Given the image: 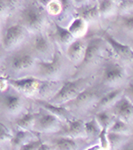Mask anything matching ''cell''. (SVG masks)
<instances>
[{
	"mask_svg": "<svg viewBox=\"0 0 133 150\" xmlns=\"http://www.w3.org/2000/svg\"><path fill=\"white\" fill-rule=\"evenodd\" d=\"M21 20L23 26L31 33H41L46 26V16L40 7L31 4L23 9L21 12Z\"/></svg>",
	"mask_w": 133,
	"mask_h": 150,
	"instance_id": "6da1fadb",
	"label": "cell"
},
{
	"mask_svg": "<svg viewBox=\"0 0 133 150\" xmlns=\"http://www.w3.org/2000/svg\"><path fill=\"white\" fill-rule=\"evenodd\" d=\"M87 79H77L74 81H65L60 87L58 92L50 98L49 102L56 105H62L67 102H71L87 87Z\"/></svg>",
	"mask_w": 133,
	"mask_h": 150,
	"instance_id": "7a4b0ae2",
	"label": "cell"
},
{
	"mask_svg": "<svg viewBox=\"0 0 133 150\" xmlns=\"http://www.w3.org/2000/svg\"><path fill=\"white\" fill-rule=\"evenodd\" d=\"M28 35V30L23 26V24H15L6 29L3 35V47L6 51L14 50L19 46Z\"/></svg>",
	"mask_w": 133,
	"mask_h": 150,
	"instance_id": "3957f363",
	"label": "cell"
},
{
	"mask_svg": "<svg viewBox=\"0 0 133 150\" xmlns=\"http://www.w3.org/2000/svg\"><path fill=\"white\" fill-rule=\"evenodd\" d=\"M39 76L43 80H56L61 71V54L58 51L53 53L50 61H39L37 64Z\"/></svg>",
	"mask_w": 133,
	"mask_h": 150,
	"instance_id": "277c9868",
	"label": "cell"
},
{
	"mask_svg": "<svg viewBox=\"0 0 133 150\" xmlns=\"http://www.w3.org/2000/svg\"><path fill=\"white\" fill-rule=\"evenodd\" d=\"M103 39L108 43V45H109L111 50H112L113 54L118 59L122 60L124 62L133 61V49L131 48V46L123 44V43L117 41L107 31L103 32Z\"/></svg>",
	"mask_w": 133,
	"mask_h": 150,
	"instance_id": "5b68a950",
	"label": "cell"
},
{
	"mask_svg": "<svg viewBox=\"0 0 133 150\" xmlns=\"http://www.w3.org/2000/svg\"><path fill=\"white\" fill-rule=\"evenodd\" d=\"M42 80L34 77H26L21 79H9V84L20 93L26 96H33L38 94Z\"/></svg>",
	"mask_w": 133,
	"mask_h": 150,
	"instance_id": "8992f818",
	"label": "cell"
},
{
	"mask_svg": "<svg viewBox=\"0 0 133 150\" xmlns=\"http://www.w3.org/2000/svg\"><path fill=\"white\" fill-rule=\"evenodd\" d=\"M125 77H126V72L121 65L111 63V62L105 64L104 71H103V82L106 85H118L124 81Z\"/></svg>",
	"mask_w": 133,
	"mask_h": 150,
	"instance_id": "52a82bcc",
	"label": "cell"
},
{
	"mask_svg": "<svg viewBox=\"0 0 133 150\" xmlns=\"http://www.w3.org/2000/svg\"><path fill=\"white\" fill-rule=\"evenodd\" d=\"M61 120L50 112L38 114L35 122L34 129L40 132H52L56 131L60 128Z\"/></svg>",
	"mask_w": 133,
	"mask_h": 150,
	"instance_id": "ba28073f",
	"label": "cell"
},
{
	"mask_svg": "<svg viewBox=\"0 0 133 150\" xmlns=\"http://www.w3.org/2000/svg\"><path fill=\"white\" fill-rule=\"evenodd\" d=\"M103 50V41L102 39L93 38L87 43L86 51L84 55V59L82 61V65H90L98 61L101 57V53Z\"/></svg>",
	"mask_w": 133,
	"mask_h": 150,
	"instance_id": "9c48e42d",
	"label": "cell"
},
{
	"mask_svg": "<svg viewBox=\"0 0 133 150\" xmlns=\"http://www.w3.org/2000/svg\"><path fill=\"white\" fill-rule=\"evenodd\" d=\"M113 111L119 119L124 120L125 122L128 123L133 119V102L127 96L123 95L114 104Z\"/></svg>",
	"mask_w": 133,
	"mask_h": 150,
	"instance_id": "30bf717a",
	"label": "cell"
},
{
	"mask_svg": "<svg viewBox=\"0 0 133 150\" xmlns=\"http://www.w3.org/2000/svg\"><path fill=\"white\" fill-rule=\"evenodd\" d=\"M60 136H67L71 138H83L86 137V130H85V122L81 119L77 120H70L68 124L59 132Z\"/></svg>",
	"mask_w": 133,
	"mask_h": 150,
	"instance_id": "8fae6325",
	"label": "cell"
},
{
	"mask_svg": "<svg viewBox=\"0 0 133 150\" xmlns=\"http://www.w3.org/2000/svg\"><path fill=\"white\" fill-rule=\"evenodd\" d=\"M86 45L83 40L76 39L67 47L66 53L67 57L71 60L73 63L78 64L82 63L84 59V55L86 51Z\"/></svg>",
	"mask_w": 133,
	"mask_h": 150,
	"instance_id": "7c38bea8",
	"label": "cell"
},
{
	"mask_svg": "<svg viewBox=\"0 0 133 150\" xmlns=\"http://www.w3.org/2000/svg\"><path fill=\"white\" fill-rule=\"evenodd\" d=\"M35 64L34 58L32 55L28 53H22V54L14 55L10 60V66L14 71H27L31 69Z\"/></svg>",
	"mask_w": 133,
	"mask_h": 150,
	"instance_id": "4fadbf2b",
	"label": "cell"
},
{
	"mask_svg": "<svg viewBox=\"0 0 133 150\" xmlns=\"http://www.w3.org/2000/svg\"><path fill=\"white\" fill-rule=\"evenodd\" d=\"M2 108L11 115L17 114L22 109V98L17 94H5L2 97Z\"/></svg>",
	"mask_w": 133,
	"mask_h": 150,
	"instance_id": "5bb4252c",
	"label": "cell"
},
{
	"mask_svg": "<svg viewBox=\"0 0 133 150\" xmlns=\"http://www.w3.org/2000/svg\"><path fill=\"white\" fill-rule=\"evenodd\" d=\"M38 103L41 105V107L44 108L45 110L50 112L51 114L55 115L56 117L59 118L60 120H66V121H70L72 120L71 114L69 113V111L62 105H56V104H53L49 101L45 100H39Z\"/></svg>",
	"mask_w": 133,
	"mask_h": 150,
	"instance_id": "9a60e30c",
	"label": "cell"
},
{
	"mask_svg": "<svg viewBox=\"0 0 133 150\" xmlns=\"http://www.w3.org/2000/svg\"><path fill=\"white\" fill-rule=\"evenodd\" d=\"M125 89L122 88H117L114 90L110 91V92L106 93L105 95H103L102 97L99 99L96 105V109L97 110H104L105 108L109 107L111 105H114V104L122 97V94L124 93Z\"/></svg>",
	"mask_w": 133,
	"mask_h": 150,
	"instance_id": "2e32d148",
	"label": "cell"
},
{
	"mask_svg": "<svg viewBox=\"0 0 133 150\" xmlns=\"http://www.w3.org/2000/svg\"><path fill=\"white\" fill-rule=\"evenodd\" d=\"M78 16L83 18L87 23H95L100 18L99 14L98 4H85L83 6H79L78 8Z\"/></svg>",
	"mask_w": 133,
	"mask_h": 150,
	"instance_id": "e0dca14e",
	"label": "cell"
},
{
	"mask_svg": "<svg viewBox=\"0 0 133 150\" xmlns=\"http://www.w3.org/2000/svg\"><path fill=\"white\" fill-rule=\"evenodd\" d=\"M96 98L97 95L92 90L86 88L71 102L76 108H87L88 106H91L93 103H95Z\"/></svg>",
	"mask_w": 133,
	"mask_h": 150,
	"instance_id": "ac0fdd59",
	"label": "cell"
},
{
	"mask_svg": "<svg viewBox=\"0 0 133 150\" xmlns=\"http://www.w3.org/2000/svg\"><path fill=\"white\" fill-rule=\"evenodd\" d=\"M55 26V39L57 40V42L59 44L63 45V46L68 47L74 40H76V38L71 34V32L69 31L68 28H65L64 26L60 25L56 22H54Z\"/></svg>",
	"mask_w": 133,
	"mask_h": 150,
	"instance_id": "d6986e66",
	"label": "cell"
},
{
	"mask_svg": "<svg viewBox=\"0 0 133 150\" xmlns=\"http://www.w3.org/2000/svg\"><path fill=\"white\" fill-rule=\"evenodd\" d=\"M33 48H34L35 53L38 55L45 56V55L49 54L51 46H50V42L47 36L42 33L36 34L34 41H33Z\"/></svg>",
	"mask_w": 133,
	"mask_h": 150,
	"instance_id": "ffe728a7",
	"label": "cell"
},
{
	"mask_svg": "<svg viewBox=\"0 0 133 150\" xmlns=\"http://www.w3.org/2000/svg\"><path fill=\"white\" fill-rule=\"evenodd\" d=\"M68 29L70 32H71V34L73 35L76 39L77 38L80 39V38H82L86 34L87 29H88V23H87L83 18L78 16V17L74 18V20L69 24Z\"/></svg>",
	"mask_w": 133,
	"mask_h": 150,
	"instance_id": "44dd1931",
	"label": "cell"
},
{
	"mask_svg": "<svg viewBox=\"0 0 133 150\" xmlns=\"http://www.w3.org/2000/svg\"><path fill=\"white\" fill-rule=\"evenodd\" d=\"M58 86H59V82L56 80H42L39 91H38V95L39 97L41 96L43 98H46L48 96L53 97L60 89V87L58 88Z\"/></svg>",
	"mask_w": 133,
	"mask_h": 150,
	"instance_id": "7402d4cb",
	"label": "cell"
},
{
	"mask_svg": "<svg viewBox=\"0 0 133 150\" xmlns=\"http://www.w3.org/2000/svg\"><path fill=\"white\" fill-rule=\"evenodd\" d=\"M31 136H33V135L31 134L30 131H26V130L20 129L18 132H16V134L13 135L11 140L12 150H19L24 144L32 141Z\"/></svg>",
	"mask_w": 133,
	"mask_h": 150,
	"instance_id": "603a6c76",
	"label": "cell"
},
{
	"mask_svg": "<svg viewBox=\"0 0 133 150\" xmlns=\"http://www.w3.org/2000/svg\"><path fill=\"white\" fill-rule=\"evenodd\" d=\"M98 9L100 17L108 18L114 15L116 11L118 10V7L116 5V2L113 0H99Z\"/></svg>",
	"mask_w": 133,
	"mask_h": 150,
	"instance_id": "cb8c5ba5",
	"label": "cell"
},
{
	"mask_svg": "<svg viewBox=\"0 0 133 150\" xmlns=\"http://www.w3.org/2000/svg\"><path fill=\"white\" fill-rule=\"evenodd\" d=\"M37 116L38 114H34V113H26L16 120V125L19 127V129L30 131L34 129Z\"/></svg>",
	"mask_w": 133,
	"mask_h": 150,
	"instance_id": "d4e9b609",
	"label": "cell"
},
{
	"mask_svg": "<svg viewBox=\"0 0 133 150\" xmlns=\"http://www.w3.org/2000/svg\"><path fill=\"white\" fill-rule=\"evenodd\" d=\"M55 148L57 150H77V144L74 138L61 136L53 140Z\"/></svg>",
	"mask_w": 133,
	"mask_h": 150,
	"instance_id": "484cf974",
	"label": "cell"
},
{
	"mask_svg": "<svg viewBox=\"0 0 133 150\" xmlns=\"http://www.w3.org/2000/svg\"><path fill=\"white\" fill-rule=\"evenodd\" d=\"M108 131L117 133V134L127 135L130 133V128L128 126L127 122H125L124 120L118 118L117 120H114V122L112 123V125H111L110 128L108 129Z\"/></svg>",
	"mask_w": 133,
	"mask_h": 150,
	"instance_id": "4316f807",
	"label": "cell"
},
{
	"mask_svg": "<svg viewBox=\"0 0 133 150\" xmlns=\"http://www.w3.org/2000/svg\"><path fill=\"white\" fill-rule=\"evenodd\" d=\"M85 130H86L87 136L93 138L95 136H99L102 128L99 125L96 118H93V119L89 120L88 122H85Z\"/></svg>",
	"mask_w": 133,
	"mask_h": 150,
	"instance_id": "83f0119b",
	"label": "cell"
},
{
	"mask_svg": "<svg viewBox=\"0 0 133 150\" xmlns=\"http://www.w3.org/2000/svg\"><path fill=\"white\" fill-rule=\"evenodd\" d=\"M96 120L97 122L99 123V125L101 126V128H110V126L112 125V123L114 122L113 121V118H112V115L110 114L109 112L105 110H101L96 114L95 116Z\"/></svg>",
	"mask_w": 133,
	"mask_h": 150,
	"instance_id": "f1b7e54d",
	"label": "cell"
},
{
	"mask_svg": "<svg viewBox=\"0 0 133 150\" xmlns=\"http://www.w3.org/2000/svg\"><path fill=\"white\" fill-rule=\"evenodd\" d=\"M108 138H109L110 148L115 149V148H117L118 146H120V144H123L126 141V135L117 134V133L108 131Z\"/></svg>",
	"mask_w": 133,
	"mask_h": 150,
	"instance_id": "f546056e",
	"label": "cell"
},
{
	"mask_svg": "<svg viewBox=\"0 0 133 150\" xmlns=\"http://www.w3.org/2000/svg\"><path fill=\"white\" fill-rule=\"evenodd\" d=\"M118 12L121 15H128L133 12V0H122L118 5Z\"/></svg>",
	"mask_w": 133,
	"mask_h": 150,
	"instance_id": "4dcf8cb0",
	"label": "cell"
},
{
	"mask_svg": "<svg viewBox=\"0 0 133 150\" xmlns=\"http://www.w3.org/2000/svg\"><path fill=\"white\" fill-rule=\"evenodd\" d=\"M99 144L102 147V150H110V143L109 138H108V129L107 128H102L100 134L98 136Z\"/></svg>",
	"mask_w": 133,
	"mask_h": 150,
	"instance_id": "1f68e13d",
	"label": "cell"
},
{
	"mask_svg": "<svg viewBox=\"0 0 133 150\" xmlns=\"http://www.w3.org/2000/svg\"><path fill=\"white\" fill-rule=\"evenodd\" d=\"M121 24L125 30L129 31L130 33H133V15L132 14L123 15Z\"/></svg>",
	"mask_w": 133,
	"mask_h": 150,
	"instance_id": "d6a6232c",
	"label": "cell"
},
{
	"mask_svg": "<svg viewBox=\"0 0 133 150\" xmlns=\"http://www.w3.org/2000/svg\"><path fill=\"white\" fill-rule=\"evenodd\" d=\"M11 10L9 8V6L7 5L5 0H1V3H0V15H1L2 20H5L8 17V15L11 13Z\"/></svg>",
	"mask_w": 133,
	"mask_h": 150,
	"instance_id": "836d02e7",
	"label": "cell"
},
{
	"mask_svg": "<svg viewBox=\"0 0 133 150\" xmlns=\"http://www.w3.org/2000/svg\"><path fill=\"white\" fill-rule=\"evenodd\" d=\"M41 143H42V142H41L40 140H34V141L32 140V141L24 144L19 150H38Z\"/></svg>",
	"mask_w": 133,
	"mask_h": 150,
	"instance_id": "e575fe53",
	"label": "cell"
},
{
	"mask_svg": "<svg viewBox=\"0 0 133 150\" xmlns=\"http://www.w3.org/2000/svg\"><path fill=\"white\" fill-rule=\"evenodd\" d=\"M13 135L8 131V129L4 126L3 124H1V133H0V139L1 141H5V140H12Z\"/></svg>",
	"mask_w": 133,
	"mask_h": 150,
	"instance_id": "d590c367",
	"label": "cell"
},
{
	"mask_svg": "<svg viewBox=\"0 0 133 150\" xmlns=\"http://www.w3.org/2000/svg\"><path fill=\"white\" fill-rule=\"evenodd\" d=\"M7 5L9 6V8H10L11 11H13L14 9L18 8L19 6L21 5V2H22V0H5Z\"/></svg>",
	"mask_w": 133,
	"mask_h": 150,
	"instance_id": "8d00e7d4",
	"label": "cell"
},
{
	"mask_svg": "<svg viewBox=\"0 0 133 150\" xmlns=\"http://www.w3.org/2000/svg\"><path fill=\"white\" fill-rule=\"evenodd\" d=\"M124 93H125V96H127V97L133 102V83L129 84V85L127 86V88H125Z\"/></svg>",
	"mask_w": 133,
	"mask_h": 150,
	"instance_id": "74e56055",
	"label": "cell"
},
{
	"mask_svg": "<svg viewBox=\"0 0 133 150\" xmlns=\"http://www.w3.org/2000/svg\"><path fill=\"white\" fill-rule=\"evenodd\" d=\"M0 82H1V90H2V92H4V91L6 90V88H8L9 79L8 78L6 79L4 76H1V80H0Z\"/></svg>",
	"mask_w": 133,
	"mask_h": 150,
	"instance_id": "f35d334b",
	"label": "cell"
},
{
	"mask_svg": "<svg viewBox=\"0 0 133 150\" xmlns=\"http://www.w3.org/2000/svg\"><path fill=\"white\" fill-rule=\"evenodd\" d=\"M72 1H73L74 4H76V5L83 6V5H85V4H88L89 0H72Z\"/></svg>",
	"mask_w": 133,
	"mask_h": 150,
	"instance_id": "ab89813d",
	"label": "cell"
},
{
	"mask_svg": "<svg viewBox=\"0 0 133 150\" xmlns=\"http://www.w3.org/2000/svg\"><path fill=\"white\" fill-rule=\"evenodd\" d=\"M38 150H51V147H50L49 145H47V144L41 143L39 148H38Z\"/></svg>",
	"mask_w": 133,
	"mask_h": 150,
	"instance_id": "60d3db41",
	"label": "cell"
},
{
	"mask_svg": "<svg viewBox=\"0 0 133 150\" xmlns=\"http://www.w3.org/2000/svg\"><path fill=\"white\" fill-rule=\"evenodd\" d=\"M85 150H102V147H101L100 144H96V145H93V146L89 147V148H86Z\"/></svg>",
	"mask_w": 133,
	"mask_h": 150,
	"instance_id": "b9f144b4",
	"label": "cell"
},
{
	"mask_svg": "<svg viewBox=\"0 0 133 150\" xmlns=\"http://www.w3.org/2000/svg\"><path fill=\"white\" fill-rule=\"evenodd\" d=\"M51 1H52V0H39V3L41 4V6H42V7H45V8H46L47 5Z\"/></svg>",
	"mask_w": 133,
	"mask_h": 150,
	"instance_id": "7bdbcfd3",
	"label": "cell"
},
{
	"mask_svg": "<svg viewBox=\"0 0 133 150\" xmlns=\"http://www.w3.org/2000/svg\"><path fill=\"white\" fill-rule=\"evenodd\" d=\"M122 150H133V145H126Z\"/></svg>",
	"mask_w": 133,
	"mask_h": 150,
	"instance_id": "ee69618b",
	"label": "cell"
},
{
	"mask_svg": "<svg viewBox=\"0 0 133 150\" xmlns=\"http://www.w3.org/2000/svg\"><path fill=\"white\" fill-rule=\"evenodd\" d=\"M113 1H115V2H121L122 0H113Z\"/></svg>",
	"mask_w": 133,
	"mask_h": 150,
	"instance_id": "f6af8a7d",
	"label": "cell"
}]
</instances>
